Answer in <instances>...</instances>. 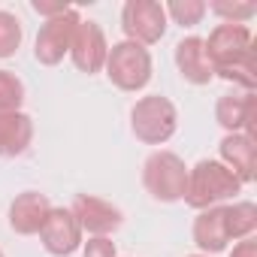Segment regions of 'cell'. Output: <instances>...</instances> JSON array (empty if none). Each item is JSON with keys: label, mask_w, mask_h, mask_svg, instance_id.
Returning <instances> with one entry per match:
<instances>
[{"label": "cell", "mask_w": 257, "mask_h": 257, "mask_svg": "<svg viewBox=\"0 0 257 257\" xmlns=\"http://www.w3.org/2000/svg\"><path fill=\"white\" fill-rule=\"evenodd\" d=\"M37 236H40L43 248L52 257H70L82 248L85 233H82L79 221L73 218V212L67 206H52V212H49V218H46V224L40 227Z\"/></svg>", "instance_id": "30bf717a"}, {"label": "cell", "mask_w": 257, "mask_h": 257, "mask_svg": "<svg viewBox=\"0 0 257 257\" xmlns=\"http://www.w3.org/2000/svg\"><path fill=\"white\" fill-rule=\"evenodd\" d=\"M52 212V200L40 191H22L10 203V227L19 236H37Z\"/></svg>", "instance_id": "4fadbf2b"}, {"label": "cell", "mask_w": 257, "mask_h": 257, "mask_svg": "<svg viewBox=\"0 0 257 257\" xmlns=\"http://www.w3.org/2000/svg\"><path fill=\"white\" fill-rule=\"evenodd\" d=\"M121 31L124 40L137 46H155L167 34V13L158 0H127L121 7Z\"/></svg>", "instance_id": "5b68a950"}, {"label": "cell", "mask_w": 257, "mask_h": 257, "mask_svg": "<svg viewBox=\"0 0 257 257\" xmlns=\"http://www.w3.org/2000/svg\"><path fill=\"white\" fill-rule=\"evenodd\" d=\"M206 13H215L227 25H245L257 16V4H227V0H215V4H206Z\"/></svg>", "instance_id": "7402d4cb"}, {"label": "cell", "mask_w": 257, "mask_h": 257, "mask_svg": "<svg viewBox=\"0 0 257 257\" xmlns=\"http://www.w3.org/2000/svg\"><path fill=\"white\" fill-rule=\"evenodd\" d=\"M103 70H106V79L118 91L137 94V91H143L152 82L155 64H152V52L146 46H137L131 40H121V43H112L109 46V55H106Z\"/></svg>", "instance_id": "3957f363"}, {"label": "cell", "mask_w": 257, "mask_h": 257, "mask_svg": "<svg viewBox=\"0 0 257 257\" xmlns=\"http://www.w3.org/2000/svg\"><path fill=\"white\" fill-rule=\"evenodd\" d=\"M25 103V82L13 70H0V112H19Z\"/></svg>", "instance_id": "ffe728a7"}, {"label": "cell", "mask_w": 257, "mask_h": 257, "mask_svg": "<svg viewBox=\"0 0 257 257\" xmlns=\"http://www.w3.org/2000/svg\"><path fill=\"white\" fill-rule=\"evenodd\" d=\"M70 212L79 221L82 233H88L91 239H109L124 224V212L115 203H109V200H103L97 194H79L73 200Z\"/></svg>", "instance_id": "52a82bcc"}, {"label": "cell", "mask_w": 257, "mask_h": 257, "mask_svg": "<svg viewBox=\"0 0 257 257\" xmlns=\"http://www.w3.org/2000/svg\"><path fill=\"white\" fill-rule=\"evenodd\" d=\"M106 55H109V43H106V34L97 22H79L76 31H73V43H70V61L79 73L85 76H94L103 70L106 64Z\"/></svg>", "instance_id": "9c48e42d"}, {"label": "cell", "mask_w": 257, "mask_h": 257, "mask_svg": "<svg viewBox=\"0 0 257 257\" xmlns=\"http://www.w3.org/2000/svg\"><path fill=\"white\" fill-rule=\"evenodd\" d=\"M224 218H227L230 242L254 236V230H257V206L251 200H233V203H227L224 206Z\"/></svg>", "instance_id": "e0dca14e"}, {"label": "cell", "mask_w": 257, "mask_h": 257, "mask_svg": "<svg viewBox=\"0 0 257 257\" xmlns=\"http://www.w3.org/2000/svg\"><path fill=\"white\" fill-rule=\"evenodd\" d=\"M230 257H257V239H254V236H245V239H239V242L233 245Z\"/></svg>", "instance_id": "d4e9b609"}, {"label": "cell", "mask_w": 257, "mask_h": 257, "mask_svg": "<svg viewBox=\"0 0 257 257\" xmlns=\"http://www.w3.org/2000/svg\"><path fill=\"white\" fill-rule=\"evenodd\" d=\"M191 236H194V245L200 248V254H206V257L227 251V245H230V233H227L224 206H212V209L197 212L194 227H191Z\"/></svg>", "instance_id": "9a60e30c"}, {"label": "cell", "mask_w": 257, "mask_h": 257, "mask_svg": "<svg viewBox=\"0 0 257 257\" xmlns=\"http://www.w3.org/2000/svg\"><path fill=\"white\" fill-rule=\"evenodd\" d=\"M143 185L158 203H179V200H185L188 167L176 152L158 149L143 164Z\"/></svg>", "instance_id": "277c9868"}, {"label": "cell", "mask_w": 257, "mask_h": 257, "mask_svg": "<svg viewBox=\"0 0 257 257\" xmlns=\"http://www.w3.org/2000/svg\"><path fill=\"white\" fill-rule=\"evenodd\" d=\"M176 67H179V76L191 85H209L215 79V67L209 61V52H206V40L203 37H185L176 43Z\"/></svg>", "instance_id": "7c38bea8"}, {"label": "cell", "mask_w": 257, "mask_h": 257, "mask_svg": "<svg viewBox=\"0 0 257 257\" xmlns=\"http://www.w3.org/2000/svg\"><path fill=\"white\" fill-rule=\"evenodd\" d=\"M206 52H209V61H212L215 70L227 67V64H233V61H239V58L254 52V34H251L248 25H227V22H221V25L212 28V34L206 40Z\"/></svg>", "instance_id": "8fae6325"}, {"label": "cell", "mask_w": 257, "mask_h": 257, "mask_svg": "<svg viewBox=\"0 0 257 257\" xmlns=\"http://www.w3.org/2000/svg\"><path fill=\"white\" fill-rule=\"evenodd\" d=\"M188 257H206V254H188Z\"/></svg>", "instance_id": "484cf974"}, {"label": "cell", "mask_w": 257, "mask_h": 257, "mask_svg": "<svg viewBox=\"0 0 257 257\" xmlns=\"http://www.w3.org/2000/svg\"><path fill=\"white\" fill-rule=\"evenodd\" d=\"M242 191V182L221 164V161H197L188 167V188H185V203L197 212L212 209V206H227L236 200Z\"/></svg>", "instance_id": "6da1fadb"}, {"label": "cell", "mask_w": 257, "mask_h": 257, "mask_svg": "<svg viewBox=\"0 0 257 257\" xmlns=\"http://www.w3.org/2000/svg\"><path fill=\"white\" fill-rule=\"evenodd\" d=\"M131 131L146 146H164L179 131V109L164 94H146L131 109Z\"/></svg>", "instance_id": "7a4b0ae2"}, {"label": "cell", "mask_w": 257, "mask_h": 257, "mask_svg": "<svg viewBox=\"0 0 257 257\" xmlns=\"http://www.w3.org/2000/svg\"><path fill=\"white\" fill-rule=\"evenodd\" d=\"M22 37H25V31H22L19 16L0 10V58H13L22 46Z\"/></svg>", "instance_id": "44dd1931"}, {"label": "cell", "mask_w": 257, "mask_h": 257, "mask_svg": "<svg viewBox=\"0 0 257 257\" xmlns=\"http://www.w3.org/2000/svg\"><path fill=\"white\" fill-rule=\"evenodd\" d=\"M82 257H118L112 239H88L82 242Z\"/></svg>", "instance_id": "603a6c76"}, {"label": "cell", "mask_w": 257, "mask_h": 257, "mask_svg": "<svg viewBox=\"0 0 257 257\" xmlns=\"http://www.w3.org/2000/svg\"><path fill=\"white\" fill-rule=\"evenodd\" d=\"M218 155H221V164L242 185L254 182V170H257V143L254 140H248L245 134H224V140L218 143Z\"/></svg>", "instance_id": "5bb4252c"}, {"label": "cell", "mask_w": 257, "mask_h": 257, "mask_svg": "<svg viewBox=\"0 0 257 257\" xmlns=\"http://www.w3.org/2000/svg\"><path fill=\"white\" fill-rule=\"evenodd\" d=\"M215 76H218V79H224V82L239 85V88H242V91H248V94H254V88H257L254 52H251V55H245V58H239V61H233V64H227V67H218V70H215Z\"/></svg>", "instance_id": "ac0fdd59"}, {"label": "cell", "mask_w": 257, "mask_h": 257, "mask_svg": "<svg viewBox=\"0 0 257 257\" xmlns=\"http://www.w3.org/2000/svg\"><path fill=\"white\" fill-rule=\"evenodd\" d=\"M67 10H70L67 4H46V0H34V13L43 16L46 22L55 19V16H61V13H67Z\"/></svg>", "instance_id": "cb8c5ba5"}, {"label": "cell", "mask_w": 257, "mask_h": 257, "mask_svg": "<svg viewBox=\"0 0 257 257\" xmlns=\"http://www.w3.org/2000/svg\"><path fill=\"white\" fill-rule=\"evenodd\" d=\"M34 143V118L28 112H0V158H19Z\"/></svg>", "instance_id": "2e32d148"}, {"label": "cell", "mask_w": 257, "mask_h": 257, "mask_svg": "<svg viewBox=\"0 0 257 257\" xmlns=\"http://www.w3.org/2000/svg\"><path fill=\"white\" fill-rule=\"evenodd\" d=\"M164 13H167V22H176L182 28H194V25L203 22L206 4L203 0H170L164 7Z\"/></svg>", "instance_id": "d6986e66"}, {"label": "cell", "mask_w": 257, "mask_h": 257, "mask_svg": "<svg viewBox=\"0 0 257 257\" xmlns=\"http://www.w3.org/2000/svg\"><path fill=\"white\" fill-rule=\"evenodd\" d=\"M215 121L224 134H245L257 143V94H221L215 103Z\"/></svg>", "instance_id": "ba28073f"}, {"label": "cell", "mask_w": 257, "mask_h": 257, "mask_svg": "<svg viewBox=\"0 0 257 257\" xmlns=\"http://www.w3.org/2000/svg\"><path fill=\"white\" fill-rule=\"evenodd\" d=\"M0 257H7V254H4V251H0Z\"/></svg>", "instance_id": "4316f807"}, {"label": "cell", "mask_w": 257, "mask_h": 257, "mask_svg": "<svg viewBox=\"0 0 257 257\" xmlns=\"http://www.w3.org/2000/svg\"><path fill=\"white\" fill-rule=\"evenodd\" d=\"M79 13L70 7L67 13L43 22L40 34H37V43H34V58L43 64V67H58L67 55H70V43H73V31L79 25Z\"/></svg>", "instance_id": "8992f818"}]
</instances>
